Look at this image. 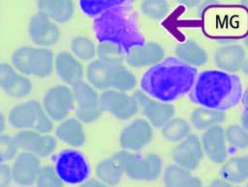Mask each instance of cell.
I'll return each instance as SVG.
<instances>
[{"instance_id": "cell-47", "label": "cell", "mask_w": 248, "mask_h": 187, "mask_svg": "<svg viewBox=\"0 0 248 187\" xmlns=\"http://www.w3.org/2000/svg\"><path fill=\"white\" fill-rule=\"evenodd\" d=\"M240 102L242 103V105H243L245 108H248V88L242 93Z\"/></svg>"}, {"instance_id": "cell-11", "label": "cell", "mask_w": 248, "mask_h": 187, "mask_svg": "<svg viewBox=\"0 0 248 187\" xmlns=\"http://www.w3.org/2000/svg\"><path fill=\"white\" fill-rule=\"evenodd\" d=\"M100 95L104 111L110 113L118 120H128L134 117L140 110L133 94L108 89Z\"/></svg>"}, {"instance_id": "cell-27", "label": "cell", "mask_w": 248, "mask_h": 187, "mask_svg": "<svg viewBox=\"0 0 248 187\" xmlns=\"http://www.w3.org/2000/svg\"><path fill=\"white\" fill-rule=\"evenodd\" d=\"M220 175L231 184H239L248 180V154L226 160L220 169Z\"/></svg>"}, {"instance_id": "cell-25", "label": "cell", "mask_w": 248, "mask_h": 187, "mask_svg": "<svg viewBox=\"0 0 248 187\" xmlns=\"http://www.w3.org/2000/svg\"><path fill=\"white\" fill-rule=\"evenodd\" d=\"M165 187H202V180L191 171L176 164H170L163 171Z\"/></svg>"}, {"instance_id": "cell-50", "label": "cell", "mask_w": 248, "mask_h": 187, "mask_svg": "<svg viewBox=\"0 0 248 187\" xmlns=\"http://www.w3.org/2000/svg\"><path fill=\"white\" fill-rule=\"evenodd\" d=\"M243 44H244V46L248 48V33L246 34V36H245L244 39H243Z\"/></svg>"}, {"instance_id": "cell-43", "label": "cell", "mask_w": 248, "mask_h": 187, "mask_svg": "<svg viewBox=\"0 0 248 187\" xmlns=\"http://www.w3.org/2000/svg\"><path fill=\"white\" fill-rule=\"evenodd\" d=\"M217 4H218L217 0H205V1L202 2V3L201 2V3H200V6H199V15L202 16L204 14L206 8H208V6H209V7H212V6L217 5Z\"/></svg>"}, {"instance_id": "cell-37", "label": "cell", "mask_w": 248, "mask_h": 187, "mask_svg": "<svg viewBox=\"0 0 248 187\" xmlns=\"http://www.w3.org/2000/svg\"><path fill=\"white\" fill-rule=\"evenodd\" d=\"M64 182L58 176L54 167L44 166L36 179V187H64Z\"/></svg>"}, {"instance_id": "cell-1", "label": "cell", "mask_w": 248, "mask_h": 187, "mask_svg": "<svg viewBox=\"0 0 248 187\" xmlns=\"http://www.w3.org/2000/svg\"><path fill=\"white\" fill-rule=\"evenodd\" d=\"M196 78V68L182 63L175 57H165L143 74L140 89L154 99L171 103L189 93Z\"/></svg>"}, {"instance_id": "cell-52", "label": "cell", "mask_w": 248, "mask_h": 187, "mask_svg": "<svg viewBox=\"0 0 248 187\" xmlns=\"http://www.w3.org/2000/svg\"><path fill=\"white\" fill-rule=\"evenodd\" d=\"M235 187H240V186H235Z\"/></svg>"}, {"instance_id": "cell-29", "label": "cell", "mask_w": 248, "mask_h": 187, "mask_svg": "<svg viewBox=\"0 0 248 187\" xmlns=\"http://www.w3.org/2000/svg\"><path fill=\"white\" fill-rule=\"evenodd\" d=\"M160 129L162 137L170 142H179L191 134V124L182 117H172Z\"/></svg>"}, {"instance_id": "cell-17", "label": "cell", "mask_w": 248, "mask_h": 187, "mask_svg": "<svg viewBox=\"0 0 248 187\" xmlns=\"http://www.w3.org/2000/svg\"><path fill=\"white\" fill-rule=\"evenodd\" d=\"M166 57L165 48L157 42H145L133 47L125 55V62L132 68L152 67Z\"/></svg>"}, {"instance_id": "cell-31", "label": "cell", "mask_w": 248, "mask_h": 187, "mask_svg": "<svg viewBox=\"0 0 248 187\" xmlns=\"http://www.w3.org/2000/svg\"><path fill=\"white\" fill-rule=\"evenodd\" d=\"M71 51L78 59L92 61L97 56V46L94 41L86 36H76L71 41Z\"/></svg>"}, {"instance_id": "cell-15", "label": "cell", "mask_w": 248, "mask_h": 187, "mask_svg": "<svg viewBox=\"0 0 248 187\" xmlns=\"http://www.w3.org/2000/svg\"><path fill=\"white\" fill-rule=\"evenodd\" d=\"M203 155L201 139L192 133L187 138L177 142L170 152L174 164L191 171L199 167Z\"/></svg>"}, {"instance_id": "cell-34", "label": "cell", "mask_w": 248, "mask_h": 187, "mask_svg": "<svg viewBox=\"0 0 248 187\" xmlns=\"http://www.w3.org/2000/svg\"><path fill=\"white\" fill-rule=\"evenodd\" d=\"M227 143L238 149L248 147V132L238 124H230L224 129Z\"/></svg>"}, {"instance_id": "cell-4", "label": "cell", "mask_w": 248, "mask_h": 187, "mask_svg": "<svg viewBox=\"0 0 248 187\" xmlns=\"http://www.w3.org/2000/svg\"><path fill=\"white\" fill-rule=\"evenodd\" d=\"M54 54L48 47L24 46L12 54V65L25 76L47 78L54 71Z\"/></svg>"}, {"instance_id": "cell-40", "label": "cell", "mask_w": 248, "mask_h": 187, "mask_svg": "<svg viewBox=\"0 0 248 187\" xmlns=\"http://www.w3.org/2000/svg\"><path fill=\"white\" fill-rule=\"evenodd\" d=\"M13 181L12 169L8 164H0V187H10Z\"/></svg>"}, {"instance_id": "cell-30", "label": "cell", "mask_w": 248, "mask_h": 187, "mask_svg": "<svg viewBox=\"0 0 248 187\" xmlns=\"http://www.w3.org/2000/svg\"><path fill=\"white\" fill-rule=\"evenodd\" d=\"M108 63L100 59L92 60L85 71L87 82L97 90H108L106 77H107Z\"/></svg>"}, {"instance_id": "cell-9", "label": "cell", "mask_w": 248, "mask_h": 187, "mask_svg": "<svg viewBox=\"0 0 248 187\" xmlns=\"http://www.w3.org/2000/svg\"><path fill=\"white\" fill-rule=\"evenodd\" d=\"M42 106L53 121L66 119L75 108L73 89L64 84L51 86L45 93Z\"/></svg>"}, {"instance_id": "cell-42", "label": "cell", "mask_w": 248, "mask_h": 187, "mask_svg": "<svg viewBox=\"0 0 248 187\" xmlns=\"http://www.w3.org/2000/svg\"><path fill=\"white\" fill-rule=\"evenodd\" d=\"M202 187H232V186L230 182L226 181L223 178H216V179L212 180L209 185L202 186Z\"/></svg>"}, {"instance_id": "cell-20", "label": "cell", "mask_w": 248, "mask_h": 187, "mask_svg": "<svg viewBox=\"0 0 248 187\" xmlns=\"http://www.w3.org/2000/svg\"><path fill=\"white\" fill-rule=\"evenodd\" d=\"M245 57V49L241 45L227 44L215 50L213 61L218 70L234 74L240 71Z\"/></svg>"}, {"instance_id": "cell-10", "label": "cell", "mask_w": 248, "mask_h": 187, "mask_svg": "<svg viewBox=\"0 0 248 187\" xmlns=\"http://www.w3.org/2000/svg\"><path fill=\"white\" fill-rule=\"evenodd\" d=\"M133 96L138 103L140 110L153 128L159 129L174 117L175 108L172 103L154 99L141 89L135 91Z\"/></svg>"}, {"instance_id": "cell-16", "label": "cell", "mask_w": 248, "mask_h": 187, "mask_svg": "<svg viewBox=\"0 0 248 187\" xmlns=\"http://www.w3.org/2000/svg\"><path fill=\"white\" fill-rule=\"evenodd\" d=\"M41 168V161L38 156L21 151L16 156L11 167L13 181L22 187L31 186L35 184Z\"/></svg>"}, {"instance_id": "cell-6", "label": "cell", "mask_w": 248, "mask_h": 187, "mask_svg": "<svg viewBox=\"0 0 248 187\" xmlns=\"http://www.w3.org/2000/svg\"><path fill=\"white\" fill-rule=\"evenodd\" d=\"M163 172V160L157 153L140 155L128 151L124 174L135 181L151 182Z\"/></svg>"}, {"instance_id": "cell-26", "label": "cell", "mask_w": 248, "mask_h": 187, "mask_svg": "<svg viewBox=\"0 0 248 187\" xmlns=\"http://www.w3.org/2000/svg\"><path fill=\"white\" fill-rule=\"evenodd\" d=\"M95 173L99 180L109 187H113L120 183L124 174V169L118 156L114 153L109 158H106L96 165Z\"/></svg>"}, {"instance_id": "cell-38", "label": "cell", "mask_w": 248, "mask_h": 187, "mask_svg": "<svg viewBox=\"0 0 248 187\" xmlns=\"http://www.w3.org/2000/svg\"><path fill=\"white\" fill-rule=\"evenodd\" d=\"M18 146L15 137L10 135H0V162H7L15 159L18 154Z\"/></svg>"}, {"instance_id": "cell-33", "label": "cell", "mask_w": 248, "mask_h": 187, "mask_svg": "<svg viewBox=\"0 0 248 187\" xmlns=\"http://www.w3.org/2000/svg\"><path fill=\"white\" fill-rule=\"evenodd\" d=\"M141 13L153 20H161L167 16L170 6L167 0H143L140 4Z\"/></svg>"}, {"instance_id": "cell-12", "label": "cell", "mask_w": 248, "mask_h": 187, "mask_svg": "<svg viewBox=\"0 0 248 187\" xmlns=\"http://www.w3.org/2000/svg\"><path fill=\"white\" fill-rule=\"evenodd\" d=\"M153 139V127L145 118H137L120 132L119 144L122 149L137 152L147 146Z\"/></svg>"}, {"instance_id": "cell-32", "label": "cell", "mask_w": 248, "mask_h": 187, "mask_svg": "<svg viewBox=\"0 0 248 187\" xmlns=\"http://www.w3.org/2000/svg\"><path fill=\"white\" fill-rule=\"evenodd\" d=\"M32 88L33 85L30 78L25 75L17 73L1 89L12 98H23L31 93Z\"/></svg>"}, {"instance_id": "cell-36", "label": "cell", "mask_w": 248, "mask_h": 187, "mask_svg": "<svg viewBox=\"0 0 248 187\" xmlns=\"http://www.w3.org/2000/svg\"><path fill=\"white\" fill-rule=\"evenodd\" d=\"M125 0H79V7L83 14L89 16H97L108 8Z\"/></svg>"}, {"instance_id": "cell-8", "label": "cell", "mask_w": 248, "mask_h": 187, "mask_svg": "<svg viewBox=\"0 0 248 187\" xmlns=\"http://www.w3.org/2000/svg\"><path fill=\"white\" fill-rule=\"evenodd\" d=\"M77 118L84 123H91L101 117L104 109L101 95L88 82L80 81L72 86Z\"/></svg>"}, {"instance_id": "cell-5", "label": "cell", "mask_w": 248, "mask_h": 187, "mask_svg": "<svg viewBox=\"0 0 248 187\" xmlns=\"http://www.w3.org/2000/svg\"><path fill=\"white\" fill-rule=\"evenodd\" d=\"M8 121L13 128L18 130H35L43 134L53 130V120L37 100H28L14 106L9 112Z\"/></svg>"}, {"instance_id": "cell-44", "label": "cell", "mask_w": 248, "mask_h": 187, "mask_svg": "<svg viewBox=\"0 0 248 187\" xmlns=\"http://www.w3.org/2000/svg\"><path fill=\"white\" fill-rule=\"evenodd\" d=\"M178 4L186 7V8H194L198 6L202 0H176Z\"/></svg>"}, {"instance_id": "cell-28", "label": "cell", "mask_w": 248, "mask_h": 187, "mask_svg": "<svg viewBox=\"0 0 248 187\" xmlns=\"http://www.w3.org/2000/svg\"><path fill=\"white\" fill-rule=\"evenodd\" d=\"M226 117L225 111L201 106L192 110L190 124L197 130L205 131L213 126L221 125L226 120Z\"/></svg>"}, {"instance_id": "cell-46", "label": "cell", "mask_w": 248, "mask_h": 187, "mask_svg": "<svg viewBox=\"0 0 248 187\" xmlns=\"http://www.w3.org/2000/svg\"><path fill=\"white\" fill-rule=\"evenodd\" d=\"M5 128H6V117L4 113L0 110V135L3 134V132L5 131Z\"/></svg>"}, {"instance_id": "cell-45", "label": "cell", "mask_w": 248, "mask_h": 187, "mask_svg": "<svg viewBox=\"0 0 248 187\" xmlns=\"http://www.w3.org/2000/svg\"><path fill=\"white\" fill-rule=\"evenodd\" d=\"M240 125L248 132V108H245L240 117Z\"/></svg>"}, {"instance_id": "cell-23", "label": "cell", "mask_w": 248, "mask_h": 187, "mask_svg": "<svg viewBox=\"0 0 248 187\" xmlns=\"http://www.w3.org/2000/svg\"><path fill=\"white\" fill-rule=\"evenodd\" d=\"M174 57L182 63L197 68L206 64L208 54L206 50L195 40L187 39L175 45Z\"/></svg>"}, {"instance_id": "cell-48", "label": "cell", "mask_w": 248, "mask_h": 187, "mask_svg": "<svg viewBox=\"0 0 248 187\" xmlns=\"http://www.w3.org/2000/svg\"><path fill=\"white\" fill-rule=\"evenodd\" d=\"M240 71H241L245 76L248 77V57H245L243 63H242V66H241Z\"/></svg>"}, {"instance_id": "cell-14", "label": "cell", "mask_w": 248, "mask_h": 187, "mask_svg": "<svg viewBox=\"0 0 248 187\" xmlns=\"http://www.w3.org/2000/svg\"><path fill=\"white\" fill-rule=\"evenodd\" d=\"M19 149L44 158L50 155L57 146L56 138L35 130H20L15 136Z\"/></svg>"}, {"instance_id": "cell-49", "label": "cell", "mask_w": 248, "mask_h": 187, "mask_svg": "<svg viewBox=\"0 0 248 187\" xmlns=\"http://www.w3.org/2000/svg\"><path fill=\"white\" fill-rule=\"evenodd\" d=\"M240 3L248 11V0H240Z\"/></svg>"}, {"instance_id": "cell-35", "label": "cell", "mask_w": 248, "mask_h": 187, "mask_svg": "<svg viewBox=\"0 0 248 187\" xmlns=\"http://www.w3.org/2000/svg\"><path fill=\"white\" fill-rule=\"evenodd\" d=\"M97 58L107 63H123L125 53L112 43L101 42L97 46Z\"/></svg>"}, {"instance_id": "cell-22", "label": "cell", "mask_w": 248, "mask_h": 187, "mask_svg": "<svg viewBox=\"0 0 248 187\" xmlns=\"http://www.w3.org/2000/svg\"><path fill=\"white\" fill-rule=\"evenodd\" d=\"M106 81L108 89L123 92L131 91L137 85V78L123 63H108Z\"/></svg>"}, {"instance_id": "cell-7", "label": "cell", "mask_w": 248, "mask_h": 187, "mask_svg": "<svg viewBox=\"0 0 248 187\" xmlns=\"http://www.w3.org/2000/svg\"><path fill=\"white\" fill-rule=\"evenodd\" d=\"M54 169L61 180L68 184L82 183L90 171L86 158L76 149L61 151L55 160Z\"/></svg>"}, {"instance_id": "cell-19", "label": "cell", "mask_w": 248, "mask_h": 187, "mask_svg": "<svg viewBox=\"0 0 248 187\" xmlns=\"http://www.w3.org/2000/svg\"><path fill=\"white\" fill-rule=\"evenodd\" d=\"M54 71L61 80L71 86L82 81L85 74L81 62L68 51H61L55 55Z\"/></svg>"}, {"instance_id": "cell-21", "label": "cell", "mask_w": 248, "mask_h": 187, "mask_svg": "<svg viewBox=\"0 0 248 187\" xmlns=\"http://www.w3.org/2000/svg\"><path fill=\"white\" fill-rule=\"evenodd\" d=\"M55 137L72 147H80L86 142L82 122L75 117H67L60 121L55 129Z\"/></svg>"}, {"instance_id": "cell-3", "label": "cell", "mask_w": 248, "mask_h": 187, "mask_svg": "<svg viewBox=\"0 0 248 187\" xmlns=\"http://www.w3.org/2000/svg\"><path fill=\"white\" fill-rule=\"evenodd\" d=\"M93 30L99 43H112L125 55L133 47L145 43L132 21L121 12L111 11L100 15L93 22Z\"/></svg>"}, {"instance_id": "cell-13", "label": "cell", "mask_w": 248, "mask_h": 187, "mask_svg": "<svg viewBox=\"0 0 248 187\" xmlns=\"http://www.w3.org/2000/svg\"><path fill=\"white\" fill-rule=\"evenodd\" d=\"M28 35L37 47L49 48L58 43L61 33L56 22L38 12L29 19Z\"/></svg>"}, {"instance_id": "cell-39", "label": "cell", "mask_w": 248, "mask_h": 187, "mask_svg": "<svg viewBox=\"0 0 248 187\" xmlns=\"http://www.w3.org/2000/svg\"><path fill=\"white\" fill-rule=\"evenodd\" d=\"M18 72L16 68L7 62H0V88L4 87V85Z\"/></svg>"}, {"instance_id": "cell-51", "label": "cell", "mask_w": 248, "mask_h": 187, "mask_svg": "<svg viewBox=\"0 0 248 187\" xmlns=\"http://www.w3.org/2000/svg\"><path fill=\"white\" fill-rule=\"evenodd\" d=\"M246 187H248V183H247V184H246Z\"/></svg>"}, {"instance_id": "cell-24", "label": "cell", "mask_w": 248, "mask_h": 187, "mask_svg": "<svg viewBox=\"0 0 248 187\" xmlns=\"http://www.w3.org/2000/svg\"><path fill=\"white\" fill-rule=\"evenodd\" d=\"M38 12L44 14L56 23H65L75 14L73 0H37Z\"/></svg>"}, {"instance_id": "cell-2", "label": "cell", "mask_w": 248, "mask_h": 187, "mask_svg": "<svg viewBox=\"0 0 248 187\" xmlns=\"http://www.w3.org/2000/svg\"><path fill=\"white\" fill-rule=\"evenodd\" d=\"M242 93V83L236 75L205 70L197 76L189 98L202 107L225 111L240 102Z\"/></svg>"}, {"instance_id": "cell-41", "label": "cell", "mask_w": 248, "mask_h": 187, "mask_svg": "<svg viewBox=\"0 0 248 187\" xmlns=\"http://www.w3.org/2000/svg\"><path fill=\"white\" fill-rule=\"evenodd\" d=\"M79 187H109L108 185L105 184L98 178H91V179H86L82 183H80Z\"/></svg>"}, {"instance_id": "cell-18", "label": "cell", "mask_w": 248, "mask_h": 187, "mask_svg": "<svg viewBox=\"0 0 248 187\" xmlns=\"http://www.w3.org/2000/svg\"><path fill=\"white\" fill-rule=\"evenodd\" d=\"M201 141L203 154L212 163L223 164L227 160V141L224 128L221 125H216L203 131Z\"/></svg>"}]
</instances>
